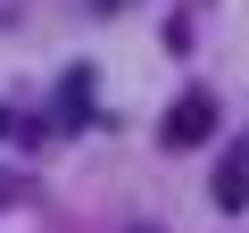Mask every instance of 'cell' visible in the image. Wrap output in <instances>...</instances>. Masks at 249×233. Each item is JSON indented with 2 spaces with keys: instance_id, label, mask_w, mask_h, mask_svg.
<instances>
[{
  "instance_id": "6da1fadb",
  "label": "cell",
  "mask_w": 249,
  "mask_h": 233,
  "mask_svg": "<svg viewBox=\"0 0 249 233\" xmlns=\"http://www.w3.org/2000/svg\"><path fill=\"white\" fill-rule=\"evenodd\" d=\"M208 134H216V92H199V83H191V92L158 116V142H166V150H199Z\"/></svg>"
},
{
  "instance_id": "7a4b0ae2",
  "label": "cell",
  "mask_w": 249,
  "mask_h": 233,
  "mask_svg": "<svg viewBox=\"0 0 249 233\" xmlns=\"http://www.w3.org/2000/svg\"><path fill=\"white\" fill-rule=\"evenodd\" d=\"M216 208H224V216H241V208H249V158H241V150L216 167Z\"/></svg>"
},
{
  "instance_id": "3957f363",
  "label": "cell",
  "mask_w": 249,
  "mask_h": 233,
  "mask_svg": "<svg viewBox=\"0 0 249 233\" xmlns=\"http://www.w3.org/2000/svg\"><path fill=\"white\" fill-rule=\"evenodd\" d=\"M83 100H91V75H83V67H75V75H67V83H58V108H67V125H83Z\"/></svg>"
},
{
  "instance_id": "277c9868",
  "label": "cell",
  "mask_w": 249,
  "mask_h": 233,
  "mask_svg": "<svg viewBox=\"0 0 249 233\" xmlns=\"http://www.w3.org/2000/svg\"><path fill=\"white\" fill-rule=\"evenodd\" d=\"M0 200H17V183H9V175H0Z\"/></svg>"
},
{
  "instance_id": "5b68a950",
  "label": "cell",
  "mask_w": 249,
  "mask_h": 233,
  "mask_svg": "<svg viewBox=\"0 0 249 233\" xmlns=\"http://www.w3.org/2000/svg\"><path fill=\"white\" fill-rule=\"evenodd\" d=\"M91 9H124V0H91Z\"/></svg>"
},
{
  "instance_id": "8992f818",
  "label": "cell",
  "mask_w": 249,
  "mask_h": 233,
  "mask_svg": "<svg viewBox=\"0 0 249 233\" xmlns=\"http://www.w3.org/2000/svg\"><path fill=\"white\" fill-rule=\"evenodd\" d=\"M0 134H9V108H0Z\"/></svg>"
}]
</instances>
